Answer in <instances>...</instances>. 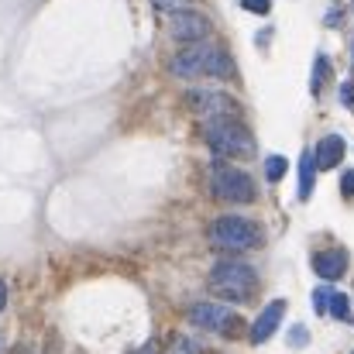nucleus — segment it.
<instances>
[{
  "instance_id": "obj_1",
  "label": "nucleus",
  "mask_w": 354,
  "mask_h": 354,
  "mask_svg": "<svg viewBox=\"0 0 354 354\" xmlns=\"http://www.w3.org/2000/svg\"><path fill=\"white\" fill-rule=\"evenodd\" d=\"M169 73L179 76V80H196V76L231 80L234 76V59L214 41H196V45H186L183 52L172 55Z\"/></svg>"
},
{
  "instance_id": "obj_2",
  "label": "nucleus",
  "mask_w": 354,
  "mask_h": 354,
  "mask_svg": "<svg viewBox=\"0 0 354 354\" xmlns=\"http://www.w3.org/2000/svg\"><path fill=\"white\" fill-rule=\"evenodd\" d=\"M203 138L214 151L217 162H231V158H251L254 155V138L241 120H207L203 124Z\"/></svg>"
},
{
  "instance_id": "obj_3",
  "label": "nucleus",
  "mask_w": 354,
  "mask_h": 354,
  "mask_svg": "<svg viewBox=\"0 0 354 354\" xmlns=\"http://www.w3.org/2000/svg\"><path fill=\"white\" fill-rule=\"evenodd\" d=\"M207 186H210V196L221 200V203H254L258 189H254V179L237 169L231 162H210L207 169Z\"/></svg>"
},
{
  "instance_id": "obj_4",
  "label": "nucleus",
  "mask_w": 354,
  "mask_h": 354,
  "mask_svg": "<svg viewBox=\"0 0 354 354\" xmlns=\"http://www.w3.org/2000/svg\"><path fill=\"white\" fill-rule=\"evenodd\" d=\"M210 289L227 303H248L258 292V275L244 261H217L210 272Z\"/></svg>"
},
{
  "instance_id": "obj_5",
  "label": "nucleus",
  "mask_w": 354,
  "mask_h": 354,
  "mask_svg": "<svg viewBox=\"0 0 354 354\" xmlns=\"http://www.w3.org/2000/svg\"><path fill=\"white\" fill-rule=\"evenodd\" d=\"M207 234H210V244L221 251H248L261 244V227L248 217H217Z\"/></svg>"
},
{
  "instance_id": "obj_6",
  "label": "nucleus",
  "mask_w": 354,
  "mask_h": 354,
  "mask_svg": "<svg viewBox=\"0 0 354 354\" xmlns=\"http://www.w3.org/2000/svg\"><path fill=\"white\" fill-rule=\"evenodd\" d=\"M186 104H189L203 120H237L241 118V104H237L234 97H227L224 90L193 86V90L186 93Z\"/></svg>"
},
{
  "instance_id": "obj_7",
  "label": "nucleus",
  "mask_w": 354,
  "mask_h": 354,
  "mask_svg": "<svg viewBox=\"0 0 354 354\" xmlns=\"http://www.w3.org/2000/svg\"><path fill=\"white\" fill-rule=\"evenodd\" d=\"M169 35L179 38V41L196 45V41H210L214 24L203 14H196V10H179V14H169Z\"/></svg>"
},
{
  "instance_id": "obj_8",
  "label": "nucleus",
  "mask_w": 354,
  "mask_h": 354,
  "mask_svg": "<svg viewBox=\"0 0 354 354\" xmlns=\"http://www.w3.org/2000/svg\"><path fill=\"white\" fill-rule=\"evenodd\" d=\"M189 320L203 330H217V334H234L237 313L227 310L224 303H196L189 306Z\"/></svg>"
},
{
  "instance_id": "obj_9",
  "label": "nucleus",
  "mask_w": 354,
  "mask_h": 354,
  "mask_svg": "<svg viewBox=\"0 0 354 354\" xmlns=\"http://www.w3.org/2000/svg\"><path fill=\"white\" fill-rule=\"evenodd\" d=\"M282 317H286V303H282V299H272V303L261 310V317L251 324V344H265V341L279 330Z\"/></svg>"
},
{
  "instance_id": "obj_10",
  "label": "nucleus",
  "mask_w": 354,
  "mask_h": 354,
  "mask_svg": "<svg viewBox=\"0 0 354 354\" xmlns=\"http://www.w3.org/2000/svg\"><path fill=\"white\" fill-rule=\"evenodd\" d=\"M313 272L324 279V282H334L348 272V254L341 248H330V251H320L313 254Z\"/></svg>"
},
{
  "instance_id": "obj_11",
  "label": "nucleus",
  "mask_w": 354,
  "mask_h": 354,
  "mask_svg": "<svg viewBox=\"0 0 354 354\" xmlns=\"http://www.w3.org/2000/svg\"><path fill=\"white\" fill-rule=\"evenodd\" d=\"M344 151H348L344 138H341V134H327V138H320V145H317L313 165H317L320 172H324V169H337L341 158H344Z\"/></svg>"
},
{
  "instance_id": "obj_12",
  "label": "nucleus",
  "mask_w": 354,
  "mask_h": 354,
  "mask_svg": "<svg viewBox=\"0 0 354 354\" xmlns=\"http://www.w3.org/2000/svg\"><path fill=\"white\" fill-rule=\"evenodd\" d=\"M313 179H317L313 155L303 151V155H299V200H310V193H313Z\"/></svg>"
},
{
  "instance_id": "obj_13",
  "label": "nucleus",
  "mask_w": 354,
  "mask_h": 354,
  "mask_svg": "<svg viewBox=\"0 0 354 354\" xmlns=\"http://www.w3.org/2000/svg\"><path fill=\"white\" fill-rule=\"evenodd\" d=\"M286 169H289V162H286L282 155H268V158H265V179H268V183H279V179L286 176Z\"/></svg>"
},
{
  "instance_id": "obj_14",
  "label": "nucleus",
  "mask_w": 354,
  "mask_h": 354,
  "mask_svg": "<svg viewBox=\"0 0 354 354\" xmlns=\"http://www.w3.org/2000/svg\"><path fill=\"white\" fill-rule=\"evenodd\" d=\"M327 313H330V317H337L341 324H348V320H351V303H348V296H344V292H334V296H330V310H327Z\"/></svg>"
},
{
  "instance_id": "obj_15",
  "label": "nucleus",
  "mask_w": 354,
  "mask_h": 354,
  "mask_svg": "<svg viewBox=\"0 0 354 354\" xmlns=\"http://www.w3.org/2000/svg\"><path fill=\"white\" fill-rule=\"evenodd\" d=\"M330 296H334V289H330V286H320V289L313 292V310H317L320 317L330 310Z\"/></svg>"
},
{
  "instance_id": "obj_16",
  "label": "nucleus",
  "mask_w": 354,
  "mask_h": 354,
  "mask_svg": "<svg viewBox=\"0 0 354 354\" xmlns=\"http://www.w3.org/2000/svg\"><path fill=\"white\" fill-rule=\"evenodd\" d=\"M327 73H330V59H327V55H317V66H313V83H310V86H313V93H320V80H324Z\"/></svg>"
},
{
  "instance_id": "obj_17",
  "label": "nucleus",
  "mask_w": 354,
  "mask_h": 354,
  "mask_svg": "<svg viewBox=\"0 0 354 354\" xmlns=\"http://www.w3.org/2000/svg\"><path fill=\"white\" fill-rule=\"evenodd\" d=\"M193 0H151L155 10H165V14H179V10H189Z\"/></svg>"
},
{
  "instance_id": "obj_18",
  "label": "nucleus",
  "mask_w": 354,
  "mask_h": 354,
  "mask_svg": "<svg viewBox=\"0 0 354 354\" xmlns=\"http://www.w3.org/2000/svg\"><path fill=\"white\" fill-rule=\"evenodd\" d=\"M306 341H310L306 327H292V330H289V344H292V348H303Z\"/></svg>"
},
{
  "instance_id": "obj_19",
  "label": "nucleus",
  "mask_w": 354,
  "mask_h": 354,
  "mask_svg": "<svg viewBox=\"0 0 354 354\" xmlns=\"http://www.w3.org/2000/svg\"><path fill=\"white\" fill-rule=\"evenodd\" d=\"M241 7H248L251 14H268L272 0H241Z\"/></svg>"
},
{
  "instance_id": "obj_20",
  "label": "nucleus",
  "mask_w": 354,
  "mask_h": 354,
  "mask_svg": "<svg viewBox=\"0 0 354 354\" xmlns=\"http://www.w3.org/2000/svg\"><path fill=\"white\" fill-rule=\"evenodd\" d=\"M341 104H344V107H351L354 104V83L351 80H344V83H341Z\"/></svg>"
},
{
  "instance_id": "obj_21",
  "label": "nucleus",
  "mask_w": 354,
  "mask_h": 354,
  "mask_svg": "<svg viewBox=\"0 0 354 354\" xmlns=\"http://www.w3.org/2000/svg\"><path fill=\"white\" fill-rule=\"evenodd\" d=\"M341 189H344V196H354V169H351V172H344V179H341Z\"/></svg>"
},
{
  "instance_id": "obj_22",
  "label": "nucleus",
  "mask_w": 354,
  "mask_h": 354,
  "mask_svg": "<svg viewBox=\"0 0 354 354\" xmlns=\"http://www.w3.org/2000/svg\"><path fill=\"white\" fill-rule=\"evenodd\" d=\"M7 306V286H3V279H0V310Z\"/></svg>"
},
{
  "instance_id": "obj_23",
  "label": "nucleus",
  "mask_w": 354,
  "mask_h": 354,
  "mask_svg": "<svg viewBox=\"0 0 354 354\" xmlns=\"http://www.w3.org/2000/svg\"><path fill=\"white\" fill-rule=\"evenodd\" d=\"M351 55H354V48H351Z\"/></svg>"
},
{
  "instance_id": "obj_24",
  "label": "nucleus",
  "mask_w": 354,
  "mask_h": 354,
  "mask_svg": "<svg viewBox=\"0 0 354 354\" xmlns=\"http://www.w3.org/2000/svg\"><path fill=\"white\" fill-rule=\"evenodd\" d=\"M351 7H354V3H351Z\"/></svg>"
}]
</instances>
